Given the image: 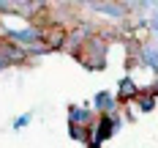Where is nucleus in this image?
<instances>
[{
	"mask_svg": "<svg viewBox=\"0 0 158 148\" xmlns=\"http://www.w3.org/2000/svg\"><path fill=\"white\" fill-rule=\"evenodd\" d=\"M65 36H68V30H65V28H60V25H47V28H44V41H47L52 49L63 47Z\"/></svg>",
	"mask_w": 158,
	"mask_h": 148,
	"instance_id": "f257e3e1",
	"label": "nucleus"
}]
</instances>
